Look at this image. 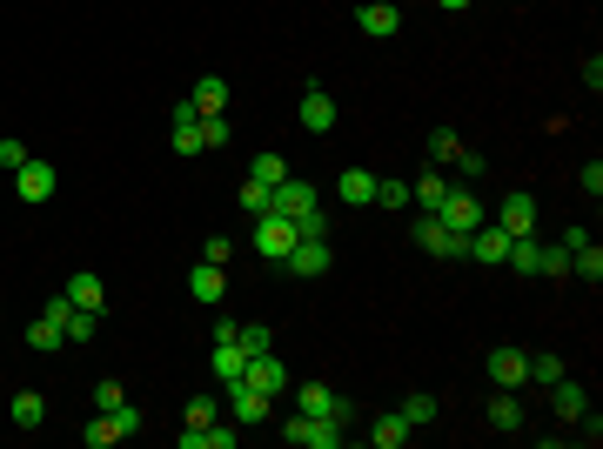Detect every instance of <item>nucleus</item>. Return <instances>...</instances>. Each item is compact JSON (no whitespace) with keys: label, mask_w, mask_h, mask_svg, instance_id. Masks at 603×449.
<instances>
[{"label":"nucleus","mask_w":603,"mask_h":449,"mask_svg":"<svg viewBox=\"0 0 603 449\" xmlns=\"http://www.w3.org/2000/svg\"><path fill=\"white\" fill-rule=\"evenodd\" d=\"M282 436H289L295 449H342V443H349V429L335 423V416H302V409L282 423Z\"/></svg>","instance_id":"f257e3e1"},{"label":"nucleus","mask_w":603,"mask_h":449,"mask_svg":"<svg viewBox=\"0 0 603 449\" xmlns=\"http://www.w3.org/2000/svg\"><path fill=\"white\" fill-rule=\"evenodd\" d=\"M583 195H590V202L603 195V161H583Z\"/></svg>","instance_id":"37998d69"},{"label":"nucleus","mask_w":603,"mask_h":449,"mask_svg":"<svg viewBox=\"0 0 603 449\" xmlns=\"http://www.w3.org/2000/svg\"><path fill=\"white\" fill-rule=\"evenodd\" d=\"M21 161H27V141L7 135V141H0V168H21Z\"/></svg>","instance_id":"c03bdc74"},{"label":"nucleus","mask_w":603,"mask_h":449,"mask_svg":"<svg viewBox=\"0 0 603 449\" xmlns=\"http://www.w3.org/2000/svg\"><path fill=\"white\" fill-rule=\"evenodd\" d=\"M235 436H242V429H222V423H208V449H235Z\"/></svg>","instance_id":"a18cd8bd"},{"label":"nucleus","mask_w":603,"mask_h":449,"mask_svg":"<svg viewBox=\"0 0 603 449\" xmlns=\"http://www.w3.org/2000/svg\"><path fill=\"white\" fill-rule=\"evenodd\" d=\"M496 228H503V235H536V195H523V188H516V195H503V208H496Z\"/></svg>","instance_id":"9b49d317"},{"label":"nucleus","mask_w":603,"mask_h":449,"mask_svg":"<svg viewBox=\"0 0 603 449\" xmlns=\"http://www.w3.org/2000/svg\"><path fill=\"white\" fill-rule=\"evenodd\" d=\"M570 275H583V282H603V248H597V242L570 248Z\"/></svg>","instance_id":"c85d7f7f"},{"label":"nucleus","mask_w":603,"mask_h":449,"mask_svg":"<svg viewBox=\"0 0 603 449\" xmlns=\"http://www.w3.org/2000/svg\"><path fill=\"white\" fill-rule=\"evenodd\" d=\"M402 416H409V429H429V423H436V396H429V389H416V396L402 403Z\"/></svg>","instance_id":"473e14b6"},{"label":"nucleus","mask_w":603,"mask_h":449,"mask_svg":"<svg viewBox=\"0 0 603 449\" xmlns=\"http://www.w3.org/2000/svg\"><path fill=\"white\" fill-rule=\"evenodd\" d=\"M188 101H195V114H222L228 108V81H222V74H201Z\"/></svg>","instance_id":"aec40b11"},{"label":"nucleus","mask_w":603,"mask_h":449,"mask_svg":"<svg viewBox=\"0 0 603 449\" xmlns=\"http://www.w3.org/2000/svg\"><path fill=\"white\" fill-rule=\"evenodd\" d=\"M81 443H88V449H108V443H121V423H114V409H94V423L81 429Z\"/></svg>","instance_id":"393cba45"},{"label":"nucleus","mask_w":603,"mask_h":449,"mask_svg":"<svg viewBox=\"0 0 603 449\" xmlns=\"http://www.w3.org/2000/svg\"><path fill=\"white\" fill-rule=\"evenodd\" d=\"M409 202L423 208V215H436V208L449 202V175H436V168H429V175L416 181V188H409Z\"/></svg>","instance_id":"412c9836"},{"label":"nucleus","mask_w":603,"mask_h":449,"mask_svg":"<svg viewBox=\"0 0 603 449\" xmlns=\"http://www.w3.org/2000/svg\"><path fill=\"white\" fill-rule=\"evenodd\" d=\"M309 208H322V195H315V181H302V175H289V181H275L268 188V215H309Z\"/></svg>","instance_id":"20e7f679"},{"label":"nucleus","mask_w":603,"mask_h":449,"mask_svg":"<svg viewBox=\"0 0 603 449\" xmlns=\"http://www.w3.org/2000/svg\"><path fill=\"white\" fill-rule=\"evenodd\" d=\"M61 342H67V329L54 322V315H41V322H27V349H41V356H47V349H61Z\"/></svg>","instance_id":"a878e982"},{"label":"nucleus","mask_w":603,"mask_h":449,"mask_svg":"<svg viewBox=\"0 0 603 449\" xmlns=\"http://www.w3.org/2000/svg\"><path fill=\"white\" fill-rule=\"evenodd\" d=\"M228 135H235V128H228V114H201V155H222Z\"/></svg>","instance_id":"c756f323"},{"label":"nucleus","mask_w":603,"mask_h":449,"mask_svg":"<svg viewBox=\"0 0 603 449\" xmlns=\"http://www.w3.org/2000/svg\"><path fill=\"white\" fill-rule=\"evenodd\" d=\"M295 409H302V416H335L342 429L356 423V403H349V396H335L329 382H295Z\"/></svg>","instance_id":"f03ea898"},{"label":"nucleus","mask_w":603,"mask_h":449,"mask_svg":"<svg viewBox=\"0 0 603 449\" xmlns=\"http://www.w3.org/2000/svg\"><path fill=\"white\" fill-rule=\"evenodd\" d=\"M409 436H416V429H409V416H402V409H389V416H376V429H369V443H376V449H402V443H409Z\"/></svg>","instance_id":"6ab92c4d"},{"label":"nucleus","mask_w":603,"mask_h":449,"mask_svg":"<svg viewBox=\"0 0 603 449\" xmlns=\"http://www.w3.org/2000/svg\"><path fill=\"white\" fill-rule=\"evenodd\" d=\"M295 242H302V235H295L289 215H255V255H262V262H275V269H282Z\"/></svg>","instance_id":"7ed1b4c3"},{"label":"nucleus","mask_w":603,"mask_h":449,"mask_svg":"<svg viewBox=\"0 0 603 449\" xmlns=\"http://www.w3.org/2000/svg\"><path fill=\"white\" fill-rule=\"evenodd\" d=\"M242 208L248 215H268V188L262 181H242Z\"/></svg>","instance_id":"ea45409f"},{"label":"nucleus","mask_w":603,"mask_h":449,"mask_svg":"<svg viewBox=\"0 0 603 449\" xmlns=\"http://www.w3.org/2000/svg\"><path fill=\"white\" fill-rule=\"evenodd\" d=\"M242 369H248V356H242V342H215V382H242Z\"/></svg>","instance_id":"5701e85b"},{"label":"nucleus","mask_w":603,"mask_h":449,"mask_svg":"<svg viewBox=\"0 0 603 449\" xmlns=\"http://www.w3.org/2000/svg\"><path fill=\"white\" fill-rule=\"evenodd\" d=\"M228 255H235V242H228V235H208V248H201V262H222V269H228Z\"/></svg>","instance_id":"79ce46f5"},{"label":"nucleus","mask_w":603,"mask_h":449,"mask_svg":"<svg viewBox=\"0 0 603 449\" xmlns=\"http://www.w3.org/2000/svg\"><path fill=\"white\" fill-rule=\"evenodd\" d=\"M550 409H557L563 423H577L583 409H590V396H583V382H570V376H557V382H550Z\"/></svg>","instance_id":"a211bd4d"},{"label":"nucleus","mask_w":603,"mask_h":449,"mask_svg":"<svg viewBox=\"0 0 603 449\" xmlns=\"http://www.w3.org/2000/svg\"><path fill=\"white\" fill-rule=\"evenodd\" d=\"M188 295H195L201 309H215L228 295V275H222V262H201V269H188Z\"/></svg>","instance_id":"dca6fc26"},{"label":"nucleus","mask_w":603,"mask_h":449,"mask_svg":"<svg viewBox=\"0 0 603 449\" xmlns=\"http://www.w3.org/2000/svg\"><path fill=\"white\" fill-rule=\"evenodd\" d=\"M235 342H242V356H262V349H275V329L268 322H235Z\"/></svg>","instance_id":"bb28decb"},{"label":"nucleus","mask_w":603,"mask_h":449,"mask_svg":"<svg viewBox=\"0 0 603 449\" xmlns=\"http://www.w3.org/2000/svg\"><path fill=\"white\" fill-rule=\"evenodd\" d=\"M376 202L382 208H409V181H376Z\"/></svg>","instance_id":"4c0bfd02"},{"label":"nucleus","mask_w":603,"mask_h":449,"mask_svg":"<svg viewBox=\"0 0 603 449\" xmlns=\"http://www.w3.org/2000/svg\"><path fill=\"white\" fill-rule=\"evenodd\" d=\"M121 403H128V389H121L114 376H101V382H94V409H121Z\"/></svg>","instance_id":"c9c22d12"},{"label":"nucleus","mask_w":603,"mask_h":449,"mask_svg":"<svg viewBox=\"0 0 603 449\" xmlns=\"http://www.w3.org/2000/svg\"><path fill=\"white\" fill-rule=\"evenodd\" d=\"M530 275H570V248L563 242H536V269Z\"/></svg>","instance_id":"cd10ccee"},{"label":"nucleus","mask_w":603,"mask_h":449,"mask_svg":"<svg viewBox=\"0 0 603 449\" xmlns=\"http://www.w3.org/2000/svg\"><path fill=\"white\" fill-rule=\"evenodd\" d=\"M228 409H235V423H242V429H262L268 416H275V396L248 389V382H228Z\"/></svg>","instance_id":"0eeeda50"},{"label":"nucleus","mask_w":603,"mask_h":449,"mask_svg":"<svg viewBox=\"0 0 603 449\" xmlns=\"http://www.w3.org/2000/svg\"><path fill=\"white\" fill-rule=\"evenodd\" d=\"M67 302H74V309H81V315H101V309H108V289H101V275H88V269H74V275H67Z\"/></svg>","instance_id":"4468645a"},{"label":"nucleus","mask_w":603,"mask_h":449,"mask_svg":"<svg viewBox=\"0 0 603 449\" xmlns=\"http://www.w3.org/2000/svg\"><path fill=\"white\" fill-rule=\"evenodd\" d=\"M463 155V135H456V128H429V168H436V161H456Z\"/></svg>","instance_id":"2f4dec72"},{"label":"nucleus","mask_w":603,"mask_h":449,"mask_svg":"<svg viewBox=\"0 0 603 449\" xmlns=\"http://www.w3.org/2000/svg\"><path fill=\"white\" fill-rule=\"evenodd\" d=\"M449 168H456V188H469V181L483 175V168H490V161H483V148H463V155L449 161Z\"/></svg>","instance_id":"f704fd0d"},{"label":"nucleus","mask_w":603,"mask_h":449,"mask_svg":"<svg viewBox=\"0 0 603 449\" xmlns=\"http://www.w3.org/2000/svg\"><path fill=\"white\" fill-rule=\"evenodd\" d=\"M114 423H121V436H134V429H141V409L121 403V409H114Z\"/></svg>","instance_id":"49530a36"},{"label":"nucleus","mask_w":603,"mask_h":449,"mask_svg":"<svg viewBox=\"0 0 603 449\" xmlns=\"http://www.w3.org/2000/svg\"><path fill=\"white\" fill-rule=\"evenodd\" d=\"M242 382L248 389H262V396H282V389H289V362L275 356V349H262V356H248Z\"/></svg>","instance_id":"423d86ee"},{"label":"nucleus","mask_w":603,"mask_h":449,"mask_svg":"<svg viewBox=\"0 0 603 449\" xmlns=\"http://www.w3.org/2000/svg\"><path fill=\"white\" fill-rule=\"evenodd\" d=\"M7 416H14V429H41L47 423V403L34 396V389H21V396L7 403Z\"/></svg>","instance_id":"b1692460"},{"label":"nucleus","mask_w":603,"mask_h":449,"mask_svg":"<svg viewBox=\"0 0 603 449\" xmlns=\"http://www.w3.org/2000/svg\"><path fill=\"white\" fill-rule=\"evenodd\" d=\"M409 235H416V248H429V255H443V262H463V242H469V235L443 228L436 215H416V228H409Z\"/></svg>","instance_id":"39448f33"},{"label":"nucleus","mask_w":603,"mask_h":449,"mask_svg":"<svg viewBox=\"0 0 603 449\" xmlns=\"http://www.w3.org/2000/svg\"><path fill=\"white\" fill-rule=\"evenodd\" d=\"M335 202L342 208H369L376 202V175H369V168H342V175H335Z\"/></svg>","instance_id":"2eb2a0df"},{"label":"nucleus","mask_w":603,"mask_h":449,"mask_svg":"<svg viewBox=\"0 0 603 449\" xmlns=\"http://www.w3.org/2000/svg\"><path fill=\"white\" fill-rule=\"evenodd\" d=\"M329 262H335V255H329V235H309V242L289 248V262H282V269H289V275H329Z\"/></svg>","instance_id":"ddd939ff"},{"label":"nucleus","mask_w":603,"mask_h":449,"mask_svg":"<svg viewBox=\"0 0 603 449\" xmlns=\"http://www.w3.org/2000/svg\"><path fill=\"white\" fill-rule=\"evenodd\" d=\"M436 222L456 228V235H469V228H476V222H490V215H483V202H476L469 188H456V181H449V202L436 208Z\"/></svg>","instance_id":"6e6552de"},{"label":"nucleus","mask_w":603,"mask_h":449,"mask_svg":"<svg viewBox=\"0 0 603 449\" xmlns=\"http://www.w3.org/2000/svg\"><path fill=\"white\" fill-rule=\"evenodd\" d=\"M295 121H302L309 135H329V128H335V101H329L322 88H302V108H295Z\"/></svg>","instance_id":"f3484780"},{"label":"nucleus","mask_w":603,"mask_h":449,"mask_svg":"<svg viewBox=\"0 0 603 449\" xmlns=\"http://www.w3.org/2000/svg\"><path fill=\"white\" fill-rule=\"evenodd\" d=\"M483 376H490L496 389H523V382H530V349H490Z\"/></svg>","instance_id":"1a4fd4ad"},{"label":"nucleus","mask_w":603,"mask_h":449,"mask_svg":"<svg viewBox=\"0 0 603 449\" xmlns=\"http://www.w3.org/2000/svg\"><path fill=\"white\" fill-rule=\"evenodd\" d=\"M181 416H188V429H208V423H215V396H188Z\"/></svg>","instance_id":"e433bc0d"},{"label":"nucleus","mask_w":603,"mask_h":449,"mask_svg":"<svg viewBox=\"0 0 603 449\" xmlns=\"http://www.w3.org/2000/svg\"><path fill=\"white\" fill-rule=\"evenodd\" d=\"M14 188H21V202H54V161L27 155L21 168H14Z\"/></svg>","instance_id":"f8f14e48"},{"label":"nucleus","mask_w":603,"mask_h":449,"mask_svg":"<svg viewBox=\"0 0 603 449\" xmlns=\"http://www.w3.org/2000/svg\"><path fill=\"white\" fill-rule=\"evenodd\" d=\"M436 7H449V14H463V7H469V0H436Z\"/></svg>","instance_id":"de8ad7c7"},{"label":"nucleus","mask_w":603,"mask_h":449,"mask_svg":"<svg viewBox=\"0 0 603 449\" xmlns=\"http://www.w3.org/2000/svg\"><path fill=\"white\" fill-rule=\"evenodd\" d=\"M94 329H101V315H81V309L67 315V342H88Z\"/></svg>","instance_id":"58836bf2"},{"label":"nucleus","mask_w":603,"mask_h":449,"mask_svg":"<svg viewBox=\"0 0 603 449\" xmlns=\"http://www.w3.org/2000/svg\"><path fill=\"white\" fill-rule=\"evenodd\" d=\"M557 376H570V369H563V356H550V349H536V356H530V382H543V389H550Z\"/></svg>","instance_id":"72a5a7b5"},{"label":"nucleus","mask_w":603,"mask_h":449,"mask_svg":"<svg viewBox=\"0 0 603 449\" xmlns=\"http://www.w3.org/2000/svg\"><path fill=\"white\" fill-rule=\"evenodd\" d=\"M356 27L369 34V41H389V34H402V7H396V0H362Z\"/></svg>","instance_id":"9d476101"},{"label":"nucleus","mask_w":603,"mask_h":449,"mask_svg":"<svg viewBox=\"0 0 603 449\" xmlns=\"http://www.w3.org/2000/svg\"><path fill=\"white\" fill-rule=\"evenodd\" d=\"M295 168H289V155H275V148H262V155L248 161V181H262V188H275V181H289Z\"/></svg>","instance_id":"4be33fe9"},{"label":"nucleus","mask_w":603,"mask_h":449,"mask_svg":"<svg viewBox=\"0 0 603 449\" xmlns=\"http://www.w3.org/2000/svg\"><path fill=\"white\" fill-rule=\"evenodd\" d=\"M295 235L309 242V235H329V222H322V208H309V215H295Z\"/></svg>","instance_id":"a19ab883"},{"label":"nucleus","mask_w":603,"mask_h":449,"mask_svg":"<svg viewBox=\"0 0 603 449\" xmlns=\"http://www.w3.org/2000/svg\"><path fill=\"white\" fill-rule=\"evenodd\" d=\"M490 429H523V403H516V389H503L490 403Z\"/></svg>","instance_id":"7c9ffc66"}]
</instances>
